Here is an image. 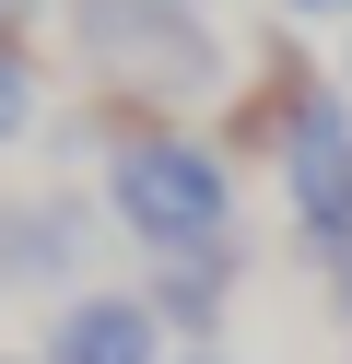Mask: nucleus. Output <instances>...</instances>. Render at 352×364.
<instances>
[{
  "label": "nucleus",
  "mask_w": 352,
  "mask_h": 364,
  "mask_svg": "<svg viewBox=\"0 0 352 364\" xmlns=\"http://www.w3.org/2000/svg\"><path fill=\"white\" fill-rule=\"evenodd\" d=\"M23 118H36V71H23V48L0 36V141H23Z\"/></svg>",
  "instance_id": "7"
},
{
  "label": "nucleus",
  "mask_w": 352,
  "mask_h": 364,
  "mask_svg": "<svg viewBox=\"0 0 352 364\" xmlns=\"http://www.w3.org/2000/svg\"><path fill=\"white\" fill-rule=\"evenodd\" d=\"M282 12H305V24H317V12H352V0H282Z\"/></svg>",
  "instance_id": "9"
},
{
  "label": "nucleus",
  "mask_w": 352,
  "mask_h": 364,
  "mask_svg": "<svg viewBox=\"0 0 352 364\" xmlns=\"http://www.w3.org/2000/svg\"><path fill=\"white\" fill-rule=\"evenodd\" d=\"M305 259H317V282H329V306L352 317V235H305Z\"/></svg>",
  "instance_id": "8"
},
{
  "label": "nucleus",
  "mask_w": 352,
  "mask_h": 364,
  "mask_svg": "<svg viewBox=\"0 0 352 364\" xmlns=\"http://www.w3.org/2000/svg\"><path fill=\"white\" fill-rule=\"evenodd\" d=\"M106 212L153 259H235V165L188 129H129L106 153Z\"/></svg>",
  "instance_id": "1"
},
{
  "label": "nucleus",
  "mask_w": 352,
  "mask_h": 364,
  "mask_svg": "<svg viewBox=\"0 0 352 364\" xmlns=\"http://www.w3.org/2000/svg\"><path fill=\"white\" fill-rule=\"evenodd\" d=\"M282 188H294V223H305V235H352V106L329 95V82H305V106H294Z\"/></svg>",
  "instance_id": "3"
},
{
  "label": "nucleus",
  "mask_w": 352,
  "mask_h": 364,
  "mask_svg": "<svg viewBox=\"0 0 352 364\" xmlns=\"http://www.w3.org/2000/svg\"><path fill=\"white\" fill-rule=\"evenodd\" d=\"M70 36H82V59L141 71V82H164V95H200V82L223 71L200 0H70Z\"/></svg>",
  "instance_id": "2"
},
{
  "label": "nucleus",
  "mask_w": 352,
  "mask_h": 364,
  "mask_svg": "<svg viewBox=\"0 0 352 364\" xmlns=\"http://www.w3.org/2000/svg\"><path fill=\"white\" fill-rule=\"evenodd\" d=\"M36 364H164V317L141 294H70L47 317V353Z\"/></svg>",
  "instance_id": "4"
},
{
  "label": "nucleus",
  "mask_w": 352,
  "mask_h": 364,
  "mask_svg": "<svg viewBox=\"0 0 352 364\" xmlns=\"http://www.w3.org/2000/svg\"><path fill=\"white\" fill-rule=\"evenodd\" d=\"M223 282H235V259H153V270H141V306H153L164 329L211 341V329H223Z\"/></svg>",
  "instance_id": "6"
},
{
  "label": "nucleus",
  "mask_w": 352,
  "mask_h": 364,
  "mask_svg": "<svg viewBox=\"0 0 352 364\" xmlns=\"http://www.w3.org/2000/svg\"><path fill=\"white\" fill-rule=\"evenodd\" d=\"M70 259H82V212H70V200H23V212H0V282H59Z\"/></svg>",
  "instance_id": "5"
},
{
  "label": "nucleus",
  "mask_w": 352,
  "mask_h": 364,
  "mask_svg": "<svg viewBox=\"0 0 352 364\" xmlns=\"http://www.w3.org/2000/svg\"><path fill=\"white\" fill-rule=\"evenodd\" d=\"M188 364H223V353H188Z\"/></svg>",
  "instance_id": "10"
}]
</instances>
